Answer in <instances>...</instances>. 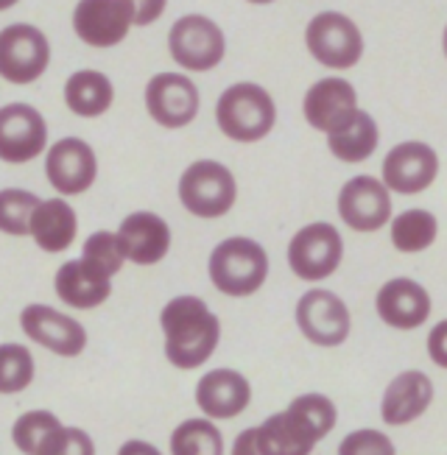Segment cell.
I'll list each match as a JSON object with an SVG mask.
<instances>
[{"mask_svg": "<svg viewBox=\"0 0 447 455\" xmlns=\"http://www.w3.org/2000/svg\"><path fill=\"white\" fill-rule=\"evenodd\" d=\"M336 419L333 400L324 394H302L258 427V447L263 455H310L336 427Z\"/></svg>", "mask_w": 447, "mask_h": 455, "instance_id": "1", "label": "cell"}, {"mask_svg": "<svg viewBox=\"0 0 447 455\" xmlns=\"http://www.w3.org/2000/svg\"><path fill=\"white\" fill-rule=\"evenodd\" d=\"M165 358L177 369H199L212 358L221 339L219 315L199 296H173L160 313Z\"/></svg>", "mask_w": 447, "mask_h": 455, "instance_id": "2", "label": "cell"}, {"mask_svg": "<svg viewBox=\"0 0 447 455\" xmlns=\"http://www.w3.org/2000/svg\"><path fill=\"white\" fill-rule=\"evenodd\" d=\"M216 121L224 137L235 143H258L277 124L275 98L255 82H238L221 92L216 104Z\"/></svg>", "mask_w": 447, "mask_h": 455, "instance_id": "3", "label": "cell"}, {"mask_svg": "<svg viewBox=\"0 0 447 455\" xmlns=\"http://www.w3.org/2000/svg\"><path fill=\"white\" fill-rule=\"evenodd\" d=\"M207 271L212 285L224 296L243 299V296H251L263 288L268 276V254L258 241L235 235L212 249Z\"/></svg>", "mask_w": 447, "mask_h": 455, "instance_id": "4", "label": "cell"}, {"mask_svg": "<svg viewBox=\"0 0 447 455\" xmlns=\"http://www.w3.org/2000/svg\"><path fill=\"white\" fill-rule=\"evenodd\" d=\"M238 199V182L224 163L196 160L180 176V202L196 219H221Z\"/></svg>", "mask_w": 447, "mask_h": 455, "instance_id": "5", "label": "cell"}, {"mask_svg": "<svg viewBox=\"0 0 447 455\" xmlns=\"http://www.w3.org/2000/svg\"><path fill=\"white\" fill-rule=\"evenodd\" d=\"M171 59L188 73H207L224 62L227 36L216 20L204 14H185L168 31Z\"/></svg>", "mask_w": 447, "mask_h": 455, "instance_id": "6", "label": "cell"}, {"mask_svg": "<svg viewBox=\"0 0 447 455\" xmlns=\"http://www.w3.org/2000/svg\"><path fill=\"white\" fill-rule=\"evenodd\" d=\"M305 45L319 65L330 70H349L363 56V34L347 14L319 12L305 28Z\"/></svg>", "mask_w": 447, "mask_h": 455, "instance_id": "7", "label": "cell"}, {"mask_svg": "<svg viewBox=\"0 0 447 455\" xmlns=\"http://www.w3.org/2000/svg\"><path fill=\"white\" fill-rule=\"evenodd\" d=\"M341 260V232L327 221H316L297 229V235L288 243V266L305 283H322L327 276H333Z\"/></svg>", "mask_w": 447, "mask_h": 455, "instance_id": "8", "label": "cell"}, {"mask_svg": "<svg viewBox=\"0 0 447 455\" xmlns=\"http://www.w3.org/2000/svg\"><path fill=\"white\" fill-rule=\"evenodd\" d=\"M51 65L48 36L28 23L0 28V78L9 84H34Z\"/></svg>", "mask_w": 447, "mask_h": 455, "instance_id": "9", "label": "cell"}, {"mask_svg": "<svg viewBox=\"0 0 447 455\" xmlns=\"http://www.w3.org/2000/svg\"><path fill=\"white\" fill-rule=\"evenodd\" d=\"M297 327L310 344L339 347L349 339L353 319L341 296L327 288H310L297 302Z\"/></svg>", "mask_w": 447, "mask_h": 455, "instance_id": "10", "label": "cell"}, {"mask_svg": "<svg viewBox=\"0 0 447 455\" xmlns=\"http://www.w3.org/2000/svg\"><path fill=\"white\" fill-rule=\"evenodd\" d=\"M339 215L347 229L378 232L392 221V190L378 176H353L339 190Z\"/></svg>", "mask_w": 447, "mask_h": 455, "instance_id": "11", "label": "cell"}, {"mask_svg": "<svg viewBox=\"0 0 447 455\" xmlns=\"http://www.w3.org/2000/svg\"><path fill=\"white\" fill-rule=\"evenodd\" d=\"M48 146V124L31 104L0 107V163L26 165Z\"/></svg>", "mask_w": 447, "mask_h": 455, "instance_id": "12", "label": "cell"}, {"mask_svg": "<svg viewBox=\"0 0 447 455\" xmlns=\"http://www.w3.org/2000/svg\"><path fill=\"white\" fill-rule=\"evenodd\" d=\"M134 26V9L129 0H79L73 9V31L90 48L121 45Z\"/></svg>", "mask_w": 447, "mask_h": 455, "instance_id": "13", "label": "cell"}, {"mask_svg": "<svg viewBox=\"0 0 447 455\" xmlns=\"http://www.w3.org/2000/svg\"><path fill=\"white\" fill-rule=\"evenodd\" d=\"M199 87L185 73H157L146 84V109L163 129H185L199 115Z\"/></svg>", "mask_w": 447, "mask_h": 455, "instance_id": "14", "label": "cell"}, {"mask_svg": "<svg viewBox=\"0 0 447 455\" xmlns=\"http://www.w3.org/2000/svg\"><path fill=\"white\" fill-rule=\"evenodd\" d=\"M45 176L56 193L82 196L95 185L99 176V156L82 137L56 140L45 154Z\"/></svg>", "mask_w": 447, "mask_h": 455, "instance_id": "15", "label": "cell"}, {"mask_svg": "<svg viewBox=\"0 0 447 455\" xmlns=\"http://www.w3.org/2000/svg\"><path fill=\"white\" fill-rule=\"evenodd\" d=\"M383 185L400 196H417L427 190L439 176V154L419 140H405L386 154L380 168Z\"/></svg>", "mask_w": 447, "mask_h": 455, "instance_id": "16", "label": "cell"}, {"mask_svg": "<svg viewBox=\"0 0 447 455\" xmlns=\"http://www.w3.org/2000/svg\"><path fill=\"white\" fill-rule=\"evenodd\" d=\"M302 112H305V121L316 132L333 134L358 115V92L341 76L319 78V82L310 84V90L305 92Z\"/></svg>", "mask_w": 447, "mask_h": 455, "instance_id": "17", "label": "cell"}, {"mask_svg": "<svg viewBox=\"0 0 447 455\" xmlns=\"http://www.w3.org/2000/svg\"><path fill=\"white\" fill-rule=\"evenodd\" d=\"M20 327L34 344L45 347L60 358H76L87 347V330L70 319L68 313H60L48 305H28L20 313Z\"/></svg>", "mask_w": 447, "mask_h": 455, "instance_id": "18", "label": "cell"}, {"mask_svg": "<svg viewBox=\"0 0 447 455\" xmlns=\"http://www.w3.org/2000/svg\"><path fill=\"white\" fill-rule=\"evenodd\" d=\"M375 307L383 324L395 330H417L431 319V293H427L417 280L408 276H395L380 285L375 296Z\"/></svg>", "mask_w": 447, "mask_h": 455, "instance_id": "19", "label": "cell"}, {"mask_svg": "<svg viewBox=\"0 0 447 455\" xmlns=\"http://www.w3.org/2000/svg\"><path fill=\"white\" fill-rule=\"evenodd\" d=\"M124 257L134 266H157L171 251V227L157 212H132L118 227Z\"/></svg>", "mask_w": 447, "mask_h": 455, "instance_id": "20", "label": "cell"}, {"mask_svg": "<svg viewBox=\"0 0 447 455\" xmlns=\"http://www.w3.org/2000/svg\"><path fill=\"white\" fill-rule=\"evenodd\" d=\"M53 288L68 307L92 310L109 299L112 276L101 266L87 260V257H79V260H68L60 266L53 276Z\"/></svg>", "mask_w": 447, "mask_h": 455, "instance_id": "21", "label": "cell"}, {"mask_svg": "<svg viewBox=\"0 0 447 455\" xmlns=\"http://www.w3.org/2000/svg\"><path fill=\"white\" fill-rule=\"evenodd\" d=\"M251 403V386L235 369H212L196 386V405L207 419H235Z\"/></svg>", "mask_w": 447, "mask_h": 455, "instance_id": "22", "label": "cell"}, {"mask_svg": "<svg viewBox=\"0 0 447 455\" xmlns=\"http://www.w3.org/2000/svg\"><path fill=\"white\" fill-rule=\"evenodd\" d=\"M434 403V383L425 371L408 369L386 386L383 403H380V417L386 425L400 427L419 419L422 413Z\"/></svg>", "mask_w": 447, "mask_h": 455, "instance_id": "23", "label": "cell"}, {"mask_svg": "<svg viewBox=\"0 0 447 455\" xmlns=\"http://www.w3.org/2000/svg\"><path fill=\"white\" fill-rule=\"evenodd\" d=\"M79 235L76 210L65 199H45L31 215V237L34 243L48 254L68 251Z\"/></svg>", "mask_w": 447, "mask_h": 455, "instance_id": "24", "label": "cell"}, {"mask_svg": "<svg viewBox=\"0 0 447 455\" xmlns=\"http://www.w3.org/2000/svg\"><path fill=\"white\" fill-rule=\"evenodd\" d=\"M115 101V87L101 70H76L65 82V104L76 117H101Z\"/></svg>", "mask_w": 447, "mask_h": 455, "instance_id": "25", "label": "cell"}, {"mask_svg": "<svg viewBox=\"0 0 447 455\" xmlns=\"http://www.w3.org/2000/svg\"><path fill=\"white\" fill-rule=\"evenodd\" d=\"M378 143H380V129L375 124V117L369 112H361V109L344 129L327 134L330 154H333L339 163H347V165L366 163L369 156L378 151Z\"/></svg>", "mask_w": 447, "mask_h": 455, "instance_id": "26", "label": "cell"}, {"mask_svg": "<svg viewBox=\"0 0 447 455\" xmlns=\"http://www.w3.org/2000/svg\"><path fill=\"white\" fill-rule=\"evenodd\" d=\"M439 235V221L431 210H405L392 219V246L403 254H419L431 249Z\"/></svg>", "mask_w": 447, "mask_h": 455, "instance_id": "27", "label": "cell"}, {"mask_svg": "<svg viewBox=\"0 0 447 455\" xmlns=\"http://www.w3.org/2000/svg\"><path fill=\"white\" fill-rule=\"evenodd\" d=\"M171 455H224V436L210 419H185L171 433Z\"/></svg>", "mask_w": 447, "mask_h": 455, "instance_id": "28", "label": "cell"}, {"mask_svg": "<svg viewBox=\"0 0 447 455\" xmlns=\"http://www.w3.org/2000/svg\"><path fill=\"white\" fill-rule=\"evenodd\" d=\"M36 207H40V199L31 190H0V232L14 237L31 235V215Z\"/></svg>", "mask_w": 447, "mask_h": 455, "instance_id": "29", "label": "cell"}, {"mask_svg": "<svg viewBox=\"0 0 447 455\" xmlns=\"http://www.w3.org/2000/svg\"><path fill=\"white\" fill-rule=\"evenodd\" d=\"M34 380V355L23 344H0V394H20Z\"/></svg>", "mask_w": 447, "mask_h": 455, "instance_id": "30", "label": "cell"}, {"mask_svg": "<svg viewBox=\"0 0 447 455\" xmlns=\"http://www.w3.org/2000/svg\"><path fill=\"white\" fill-rule=\"evenodd\" d=\"M56 427H62V422H60L56 413H51V411H28V413H23V417H17L14 427H12V442L23 455H36Z\"/></svg>", "mask_w": 447, "mask_h": 455, "instance_id": "31", "label": "cell"}, {"mask_svg": "<svg viewBox=\"0 0 447 455\" xmlns=\"http://www.w3.org/2000/svg\"><path fill=\"white\" fill-rule=\"evenodd\" d=\"M82 257L92 260L95 266H101L109 276L121 274L126 257H124V249H121V241H118V232H92L84 246H82Z\"/></svg>", "mask_w": 447, "mask_h": 455, "instance_id": "32", "label": "cell"}, {"mask_svg": "<svg viewBox=\"0 0 447 455\" xmlns=\"http://www.w3.org/2000/svg\"><path fill=\"white\" fill-rule=\"evenodd\" d=\"M36 455H95V442L82 427H56Z\"/></svg>", "mask_w": 447, "mask_h": 455, "instance_id": "33", "label": "cell"}, {"mask_svg": "<svg viewBox=\"0 0 447 455\" xmlns=\"http://www.w3.org/2000/svg\"><path fill=\"white\" fill-rule=\"evenodd\" d=\"M339 455H397V450L383 430L363 427L344 436V442L339 444Z\"/></svg>", "mask_w": 447, "mask_h": 455, "instance_id": "34", "label": "cell"}, {"mask_svg": "<svg viewBox=\"0 0 447 455\" xmlns=\"http://www.w3.org/2000/svg\"><path fill=\"white\" fill-rule=\"evenodd\" d=\"M129 4L134 9V26L143 28V26L157 23L168 6V0H129Z\"/></svg>", "mask_w": 447, "mask_h": 455, "instance_id": "35", "label": "cell"}, {"mask_svg": "<svg viewBox=\"0 0 447 455\" xmlns=\"http://www.w3.org/2000/svg\"><path fill=\"white\" fill-rule=\"evenodd\" d=\"M427 355L436 366L447 369V319L434 324L431 335H427Z\"/></svg>", "mask_w": 447, "mask_h": 455, "instance_id": "36", "label": "cell"}, {"mask_svg": "<svg viewBox=\"0 0 447 455\" xmlns=\"http://www.w3.org/2000/svg\"><path fill=\"white\" fill-rule=\"evenodd\" d=\"M232 455H263L258 447V427H249L241 433L235 444H232Z\"/></svg>", "mask_w": 447, "mask_h": 455, "instance_id": "37", "label": "cell"}, {"mask_svg": "<svg viewBox=\"0 0 447 455\" xmlns=\"http://www.w3.org/2000/svg\"><path fill=\"white\" fill-rule=\"evenodd\" d=\"M118 455H163L157 447L154 444H148V442H140V439H132V442H126L121 450H118Z\"/></svg>", "mask_w": 447, "mask_h": 455, "instance_id": "38", "label": "cell"}, {"mask_svg": "<svg viewBox=\"0 0 447 455\" xmlns=\"http://www.w3.org/2000/svg\"><path fill=\"white\" fill-rule=\"evenodd\" d=\"M17 4H20V0H0V12H6V9H12Z\"/></svg>", "mask_w": 447, "mask_h": 455, "instance_id": "39", "label": "cell"}, {"mask_svg": "<svg viewBox=\"0 0 447 455\" xmlns=\"http://www.w3.org/2000/svg\"><path fill=\"white\" fill-rule=\"evenodd\" d=\"M246 4H251V6H268V4H275V0H246Z\"/></svg>", "mask_w": 447, "mask_h": 455, "instance_id": "40", "label": "cell"}, {"mask_svg": "<svg viewBox=\"0 0 447 455\" xmlns=\"http://www.w3.org/2000/svg\"><path fill=\"white\" fill-rule=\"evenodd\" d=\"M442 51H444V56H447V26H444V36H442Z\"/></svg>", "mask_w": 447, "mask_h": 455, "instance_id": "41", "label": "cell"}]
</instances>
